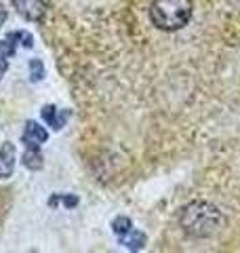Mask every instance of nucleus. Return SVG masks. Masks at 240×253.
<instances>
[{"label": "nucleus", "mask_w": 240, "mask_h": 253, "mask_svg": "<svg viewBox=\"0 0 240 253\" xmlns=\"http://www.w3.org/2000/svg\"><path fill=\"white\" fill-rule=\"evenodd\" d=\"M179 226L192 239H209L223 226V213L206 201H194L181 209Z\"/></svg>", "instance_id": "obj_1"}, {"label": "nucleus", "mask_w": 240, "mask_h": 253, "mask_svg": "<svg viewBox=\"0 0 240 253\" xmlns=\"http://www.w3.org/2000/svg\"><path fill=\"white\" fill-rule=\"evenodd\" d=\"M192 13H194L192 0H154L150 6L152 23L162 32H177L186 28Z\"/></svg>", "instance_id": "obj_2"}, {"label": "nucleus", "mask_w": 240, "mask_h": 253, "mask_svg": "<svg viewBox=\"0 0 240 253\" xmlns=\"http://www.w3.org/2000/svg\"><path fill=\"white\" fill-rule=\"evenodd\" d=\"M19 46L32 49V46H34V36L26 30H13L0 41V53H2L4 57H13Z\"/></svg>", "instance_id": "obj_3"}, {"label": "nucleus", "mask_w": 240, "mask_h": 253, "mask_svg": "<svg viewBox=\"0 0 240 253\" xmlns=\"http://www.w3.org/2000/svg\"><path fill=\"white\" fill-rule=\"evenodd\" d=\"M49 139V133H46L44 126H40V123L36 121H28L26 126H23L21 133V141L28 150H40V146Z\"/></svg>", "instance_id": "obj_4"}, {"label": "nucleus", "mask_w": 240, "mask_h": 253, "mask_svg": "<svg viewBox=\"0 0 240 253\" xmlns=\"http://www.w3.org/2000/svg\"><path fill=\"white\" fill-rule=\"evenodd\" d=\"M13 6L17 13L28 21H42L46 15V2L44 0H13Z\"/></svg>", "instance_id": "obj_5"}, {"label": "nucleus", "mask_w": 240, "mask_h": 253, "mask_svg": "<svg viewBox=\"0 0 240 253\" xmlns=\"http://www.w3.org/2000/svg\"><path fill=\"white\" fill-rule=\"evenodd\" d=\"M40 116H42V121L49 125L53 131H61L63 126H66V123L70 121L72 112L70 110H57L55 106H44L40 110Z\"/></svg>", "instance_id": "obj_6"}, {"label": "nucleus", "mask_w": 240, "mask_h": 253, "mask_svg": "<svg viewBox=\"0 0 240 253\" xmlns=\"http://www.w3.org/2000/svg\"><path fill=\"white\" fill-rule=\"evenodd\" d=\"M15 171V146L13 144H2L0 146V179L11 177Z\"/></svg>", "instance_id": "obj_7"}, {"label": "nucleus", "mask_w": 240, "mask_h": 253, "mask_svg": "<svg viewBox=\"0 0 240 253\" xmlns=\"http://www.w3.org/2000/svg\"><path fill=\"white\" fill-rule=\"evenodd\" d=\"M23 167H28L30 171L42 169V152L40 150H28L23 152Z\"/></svg>", "instance_id": "obj_8"}, {"label": "nucleus", "mask_w": 240, "mask_h": 253, "mask_svg": "<svg viewBox=\"0 0 240 253\" xmlns=\"http://www.w3.org/2000/svg\"><path fill=\"white\" fill-rule=\"evenodd\" d=\"M118 239H120V245H124V247H129V249H141L143 245H146V234H141L137 230H131L129 234L118 236Z\"/></svg>", "instance_id": "obj_9"}, {"label": "nucleus", "mask_w": 240, "mask_h": 253, "mask_svg": "<svg viewBox=\"0 0 240 253\" xmlns=\"http://www.w3.org/2000/svg\"><path fill=\"white\" fill-rule=\"evenodd\" d=\"M112 230H114L116 236H124V234H129L133 230V221L129 217H124V215H118L114 221H112Z\"/></svg>", "instance_id": "obj_10"}, {"label": "nucleus", "mask_w": 240, "mask_h": 253, "mask_svg": "<svg viewBox=\"0 0 240 253\" xmlns=\"http://www.w3.org/2000/svg\"><path fill=\"white\" fill-rule=\"evenodd\" d=\"M49 205L51 207H55V205H63L66 209H72V207L78 205V196H74V194H53L49 199Z\"/></svg>", "instance_id": "obj_11"}, {"label": "nucleus", "mask_w": 240, "mask_h": 253, "mask_svg": "<svg viewBox=\"0 0 240 253\" xmlns=\"http://www.w3.org/2000/svg\"><path fill=\"white\" fill-rule=\"evenodd\" d=\"M44 78V63L40 59H30V81L38 83Z\"/></svg>", "instance_id": "obj_12"}, {"label": "nucleus", "mask_w": 240, "mask_h": 253, "mask_svg": "<svg viewBox=\"0 0 240 253\" xmlns=\"http://www.w3.org/2000/svg\"><path fill=\"white\" fill-rule=\"evenodd\" d=\"M6 70H9V57H4V55L0 53V81H2V76L6 74Z\"/></svg>", "instance_id": "obj_13"}, {"label": "nucleus", "mask_w": 240, "mask_h": 253, "mask_svg": "<svg viewBox=\"0 0 240 253\" xmlns=\"http://www.w3.org/2000/svg\"><path fill=\"white\" fill-rule=\"evenodd\" d=\"M4 21H6V9H4L2 4H0V28L4 26Z\"/></svg>", "instance_id": "obj_14"}]
</instances>
